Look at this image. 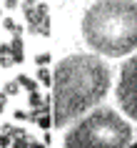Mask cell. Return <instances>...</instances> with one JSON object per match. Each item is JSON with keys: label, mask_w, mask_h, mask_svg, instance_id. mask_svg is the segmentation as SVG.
Wrapping results in <instances>:
<instances>
[{"label": "cell", "mask_w": 137, "mask_h": 148, "mask_svg": "<svg viewBox=\"0 0 137 148\" xmlns=\"http://www.w3.org/2000/svg\"><path fill=\"white\" fill-rule=\"evenodd\" d=\"M117 101L132 121H137V55L130 58L120 70L117 83Z\"/></svg>", "instance_id": "obj_4"}, {"label": "cell", "mask_w": 137, "mask_h": 148, "mask_svg": "<svg viewBox=\"0 0 137 148\" xmlns=\"http://www.w3.org/2000/svg\"><path fill=\"white\" fill-rule=\"evenodd\" d=\"M132 128L115 110L97 108L65 136L62 148H127Z\"/></svg>", "instance_id": "obj_3"}, {"label": "cell", "mask_w": 137, "mask_h": 148, "mask_svg": "<svg viewBox=\"0 0 137 148\" xmlns=\"http://www.w3.org/2000/svg\"><path fill=\"white\" fill-rule=\"evenodd\" d=\"M110 68L95 55H70L57 63L53 73V108L55 125L80 118L107 95Z\"/></svg>", "instance_id": "obj_1"}, {"label": "cell", "mask_w": 137, "mask_h": 148, "mask_svg": "<svg viewBox=\"0 0 137 148\" xmlns=\"http://www.w3.org/2000/svg\"><path fill=\"white\" fill-rule=\"evenodd\" d=\"M127 148H137V143H130V146H127Z\"/></svg>", "instance_id": "obj_5"}, {"label": "cell", "mask_w": 137, "mask_h": 148, "mask_svg": "<svg viewBox=\"0 0 137 148\" xmlns=\"http://www.w3.org/2000/svg\"><path fill=\"white\" fill-rule=\"evenodd\" d=\"M82 38L102 55H127L137 48V3L97 0L82 18Z\"/></svg>", "instance_id": "obj_2"}]
</instances>
